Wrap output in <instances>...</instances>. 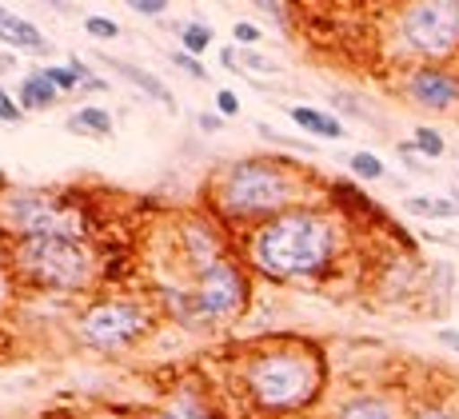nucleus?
<instances>
[{
    "label": "nucleus",
    "instance_id": "obj_15",
    "mask_svg": "<svg viewBox=\"0 0 459 419\" xmlns=\"http://www.w3.org/2000/svg\"><path fill=\"white\" fill-rule=\"evenodd\" d=\"M288 120L299 124L304 132H312V136H320V140H340L343 136V124L335 120L332 112L312 109V104H292V109H288Z\"/></svg>",
    "mask_w": 459,
    "mask_h": 419
},
{
    "label": "nucleus",
    "instance_id": "obj_5",
    "mask_svg": "<svg viewBox=\"0 0 459 419\" xmlns=\"http://www.w3.org/2000/svg\"><path fill=\"white\" fill-rule=\"evenodd\" d=\"M152 308L132 296H100L84 304L73 319L76 340L92 352H128L152 332Z\"/></svg>",
    "mask_w": 459,
    "mask_h": 419
},
{
    "label": "nucleus",
    "instance_id": "obj_36",
    "mask_svg": "<svg viewBox=\"0 0 459 419\" xmlns=\"http://www.w3.org/2000/svg\"><path fill=\"white\" fill-rule=\"evenodd\" d=\"M0 192H4V176H0Z\"/></svg>",
    "mask_w": 459,
    "mask_h": 419
},
{
    "label": "nucleus",
    "instance_id": "obj_27",
    "mask_svg": "<svg viewBox=\"0 0 459 419\" xmlns=\"http://www.w3.org/2000/svg\"><path fill=\"white\" fill-rule=\"evenodd\" d=\"M24 116H29V112L16 104V96H8L4 88H0V120H4V124H21Z\"/></svg>",
    "mask_w": 459,
    "mask_h": 419
},
{
    "label": "nucleus",
    "instance_id": "obj_31",
    "mask_svg": "<svg viewBox=\"0 0 459 419\" xmlns=\"http://www.w3.org/2000/svg\"><path fill=\"white\" fill-rule=\"evenodd\" d=\"M408 419H459L452 407H444V404H428V407H416Z\"/></svg>",
    "mask_w": 459,
    "mask_h": 419
},
{
    "label": "nucleus",
    "instance_id": "obj_18",
    "mask_svg": "<svg viewBox=\"0 0 459 419\" xmlns=\"http://www.w3.org/2000/svg\"><path fill=\"white\" fill-rule=\"evenodd\" d=\"M408 212L420 220H452L459 216V204L444 196H408Z\"/></svg>",
    "mask_w": 459,
    "mask_h": 419
},
{
    "label": "nucleus",
    "instance_id": "obj_9",
    "mask_svg": "<svg viewBox=\"0 0 459 419\" xmlns=\"http://www.w3.org/2000/svg\"><path fill=\"white\" fill-rule=\"evenodd\" d=\"M403 92H408L420 109L447 112L459 104V73H447V68H439V65H423L403 80Z\"/></svg>",
    "mask_w": 459,
    "mask_h": 419
},
{
    "label": "nucleus",
    "instance_id": "obj_7",
    "mask_svg": "<svg viewBox=\"0 0 459 419\" xmlns=\"http://www.w3.org/2000/svg\"><path fill=\"white\" fill-rule=\"evenodd\" d=\"M248 292H252V275L236 256H224V260L208 264L204 272H196L188 284L192 327L236 319L244 308H248Z\"/></svg>",
    "mask_w": 459,
    "mask_h": 419
},
{
    "label": "nucleus",
    "instance_id": "obj_10",
    "mask_svg": "<svg viewBox=\"0 0 459 419\" xmlns=\"http://www.w3.org/2000/svg\"><path fill=\"white\" fill-rule=\"evenodd\" d=\"M0 44H13V48L21 52H32V57H48L52 44L44 40V32L37 29L32 21H24V16H16L13 8L0 4Z\"/></svg>",
    "mask_w": 459,
    "mask_h": 419
},
{
    "label": "nucleus",
    "instance_id": "obj_37",
    "mask_svg": "<svg viewBox=\"0 0 459 419\" xmlns=\"http://www.w3.org/2000/svg\"><path fill=\"white\" fill-rule=\"evenodd\" d=\"M455 196H459V180H455Z\"/></svg>",
    "mask_w": 459,
    "mask_h": 419
},
{
    "label": "nucleus",
    "instance_id": "obj_12",
    "mask_svg": "<svg viewBox=\"0 0 459 419\" xmlns=\"http://www.w3.org/2000/svg\"><path fill=\"white\" fill-rule=\"evenodd\" d=\"M152 419H224V412H220L208 396H200V391L180 388V391H172L160 407H156Z\"/></svg>",
    "mask_w": 459,
    "mask_h": 419
},
{
    "label": "nucleus",
    "instance_id": "obj_29",
    "mask_svg": "<svg viewBox=\"0 0 459 419\" xmlns=\"http://www.w3.org/2000/svg\"><path fill=\"white\" fill-rule=\"evenodd\" d=\"M128 8L140 16H164L172 4H168V0H128Z\"/></svg>",
    "mask_w": 459,
    "mask_h": 419
},
{
    "label": "nucleus",
    "instance_id": "obj_23",
    "mask_svg": "<svg viewBox=\"0 0 459 419\" xmlns=\"http://www.w3.org/2000/svg\"><path fill=\"white\" fill-rule=\"evenodd\" d=\"M411 144H416V153H420V156H428V160H439V156L447 153L444 136H439L436 128H416V140H411Z\"/></svg>",
    "mask_w": 459,
    "mask_h": 419
},
{
    "label": "nucleus",
    "instance_id": "obj_14",
    "mask_svg": "<svg viewBox=\"0 0 459 419\" xmlns=\"http://www.w3.org/2000/svg\"><path fill=\"white\" fill-rule=\"evenodd\" d=\"M220 60H224V68H232L236 76H280V65L272 57H264L260 48H224Z\"/></svg>",
    "mask_w": 459,
    "mask_h": 419
},
{
    "label": "nucleus",
    "instance_id": "obj_30",
    "mask_svg": "<svg viewBox=\"0 0 459 419\" xmlns=\"http://www.w3.org/2000/svg\"><path fill=\"white\" fill-rule=\"evenodd\" d=\"M13 304V267L8 260H0V311Z\"/></svg>",
    "mask_w": 459,
    "mask_h": 419
},
{
    "label": "nucleus",
    "instance_id": "obj_28",
    "mask_svg": "<svg viewBox=\"0 0 459 419\" xmlns=\"http://www.w3.org/2000/svg\"><path fill=\"white\" fill-rule=\"evenodd\" d=\"M216 112L224 116V120H228V116H236V112H240V96H236L232 88H220V92H216Z\"/></svg>",
    "mask_w": 459,
    "mask_h": 419
},
{
    "label": "nucleus",
    "instance_id": "obj_17",
    "mask_svg": "<svg viewBox=\"0 0 459 419\" xmlns=\"http://www.w3.org/2000/svg\"><path fill=\"white\" fill-rule=\"evenodd\" d=\"M68 132L73 136H96V140H108L112 136V116L100 109V104H84L76 116H68Z\"/></svg>",
    "mask_w": 459,
    "mask_h": 419
},
{
    "label": "nucleus",
    "instance_id": "obj_38",
    "mask_svg": "<svg viewBox=\"0 0 459 419\" xmlns=\"http://www.w3.org/2000/svg\"><path fill=\"white\" fill-rule=\"evenodd\" d=\"M304 419H307V415H304Z\"/></svg>",
    "mask_w": 459,
    "mask_h": 419
},
{
    "label": "nucleus",
    "instance_id": "obj_26",
    "mask_svg": "<svg viewBox=\"0 0 459 419\" xmlns=\"http://www.w3.org/2000/svg\"><path fill=\"white\" fill-rule=\"evenodd\" d=\"M172 65L180 68L184 76H192V80H208V68L200 65L196 57H188V52H184V48H176V52H172Z\"/></svg>",
    "mask_w": 459,
    "mask_h": 419
},
{
    "label": "nucleus",
    "instance_id": "obj_33",
    "mask_svg": "<svg viewBox=\"0 0 459 419\" xmlns=\"http://www.w3.org/2000/svg\"><path fill=\"white\" fill-rule=\"evenodd\" d=\"M400 160L411 168V172H428V168H423V160H420V153H416V144H400Z\"/></svg>",
    "mask_w": 459,
    "mask_h": 419
},
{
    "label": "nucleus",
    "instance_id": "obj_21",
    "mask_svg": "<svg viewBox=\"0 0 459 419\" xmlns=\"http://www.w3.org/2000/svg\"><path fill=\"white\" fill-rule=\"evenodd\" d=\"M348 168H351V176H356V180H384V176H387L384 160H379L376 153H351Z\"/></svg>",
    "mask_w": 459,
    "mask_h": 419
},
{
    "label": "nucleus",
    "instance_id": "obj_32",
    "mask_svg": "<svg viewBox=\"0 0 459 419\" xmlns=\"http://www.w3.org/2000/svg\"><path fill=\"white\" fill-rule=\"evenodd\" d=\"M68 68L76 73V80H81V88H88L92 80H100V76H92V65H88L84 57H68Z\"/></svg>",
    "mask_w": 459,
    "mask_h": 419
},
{
    "label": "nucleus",
    "instance_id": "obj_3",
    "mask_svg": "<svg viewBox=\"0 0 459 419\" xmlns=\"http://www.w3.org/2000/svg\"><path fill=\"white\" fill-rule=\"evenodd\" d=\"M307 172L284 156H240L208 184V204L224 228H255L280 212L304 204Z\"/></svg>",
    "mask_w": 459,
    "mask_h": 419
},
{
    "label": "nucleus",
    "instance_id": "obj_20",
    "mask_svg": "<svg viewBox=\"0 0 459 419\" xmlns=\"http://www.w3.org/2000/svg\"><path fill=\"white\" fill-rule=\"evenodd\" d=\"M212 40H216V32H212L204 21H184L180 24V48L188 52V57L200 60V52H208Z\"/></svg>",
    "mask_w": 459,
    "mask_h": 419
},
{
    "label": "nucleus",
    "instance_id": "obj_8",
    "mask_svg": "<svg viewBox=\"0 0 459 419\" xmlns=\"http://www.w3.org/2000/svg\"><path fill=\"white\" fill-rule=\"evenodd\" d=\"M224 224L216 216H184L176 228V244H180V267L188 275L204 272L208 264L228 256V236Z\"/></svg>",
    "mask_w": 459,
    "mask_h": 419
},
{
    "label": "nucleus",
    "instance_id": "obj_24",
    "mask_svg": "<svg viewBox=\"0 0 459 419\" xmlns=\"http://www.w3.org/2000/svg\"><path fill=\"white\" fill-rule=\"evenodd\" d=\"M84 29H88V37H96V40H117L120 37V24L108 21V16H88Z\"/></svg>",
    "mask_w": 459,
    "mask_h": 419
},
{
    "label": "nucleus",
    "instance_id": "obj_1",
    "mask_svg": "<svg viewBox=\"0 0 459 419\" xmlns=\"http://www.w3.org/2000/svg\"><path fill=\"white\" fill-rule=\"evenodd\" d=\"M328 360L307 340H264L236 360V391L264 419H304L324 399Z\"/></svg>",
    "mask_w": 459,
    "mask_h": 419
},
{
    "label": "nucleus",
    "instance_id": "obj_6",
    "mask_svg": "<svg viewBox=\"0 0 459 419\" xmlns=\"http://www.w3.org/2000/svg\"><path fill=\"white\" fill-rule=\"evenodd\" d=\"M395 40L408 57L444 60L459 48V0H420L395 16Z\"/></svg>",
    "mask_w": 459,
    "mask_h": 419
},
{
    "label": "nucleus",
    "instance_id": "obj_25",
    "mask_svg": "<svg viewBox=\"0 0 459 419\" xmlns=\"http://www.w3.org/2000/svg\"><path fill=\"white\" fill-rule=\"evenodd\" d=\"M232 37H236V48H255V44L264 40V32H260V24H252V21H236Z\"/></svg>",
    "mask_w": 459,
    "mask_h": 419
},
{
    "label": "nucleus",
    "instance_id": "obj_16",
    "mask_svg": "<svg viewBox=\"0 0 459 419\" xmlns=\"http://www.w3.org/2000/svg\"><path fill=\"white\" fill-rule=\"evenodd\" d=\"M56 100H60V92L37 73V68L21 76V88H16V104H21L24 112H44V109H52Z\"/></svg>",
    "mask_w": 459,
    "mask_h": 419
},
{
    "label": "nucleus",
    "instance_id": "obj_35",
    "mask_svg": "<svg viewBox=\"0 0 459 419\" xmlns=\"http://www.w3.org/2000/svg\"><path fill=\"white\" fill-rule=\"evenodd\" d=\"M220 128H224V116H220V112H204V116H200V132H220Z\"/></svg>",
    "mask_w": 459,
    "mask_h": 419
},
{
    "label": "nucleus",
    "instance_id": "obj_2",
    "mask_svg": "<svg viewBox=\"0 0 459 419\" xmlns=\"http://www.w3.org/2000/svg\"><path fill=\"white\" fill-rule=\"evenodd\" d=\"M340 256V220L320 204H296L280 216L248 228L244 264L272 284L316 280L332 272Z\"/></svg>",
    "mask_w": 459,
    "mask_h": 419
},
{
    "label": "nucleus",
    "instance_id": "obj_4",
    "mask_svg": "<svg viewBox=\"0 0 459 419\" xmlns=\"http://www.w3.org/2000/svg\"><path fill=\"white\" fill-rule=\"evenodd\" d=\"M8 267L16 280L48 296H81L104 272L92 240L76 236H24L8 244Z\"/></svg>",
    "mask_w": 459,
    "mask_h": 419
},
{
    "label": "nucleus",
    "instance_id": "obj_19",
    "mask_svg": "<svg viewBox=\"0 0 459 419\" xmlns=\"http://www.w3.org/2000/svg\"><path fill=\"white\" fill-rule=\"evenodd\" d=\"M332 200L340 204V208H348V212H364V216H376V220H384V212L376 208L372 200H368L359 188H351V184H343V180H335L332 184Z\"/></svg>",
    "mask_w": 459,
    "mask_h": 419
},
{
    "label": "nucleus",
    "instance_id": "obj_22",
    "mask_svg": "<svg viewBox=\"0 0 459 419\" xmlns=\"http://www.w3.org/2000/svg\"><path fill=\"white\" fill-rule=\"evenodd\" d=\"M37 73L48 80V84L56 88L60 96H65V92H76V88H81V80H76V73H73L68 65H44V68H37Z\"/></svg>",
    "mask_w": 459,
    "mask_h": 419
},
{
    "label": "nucleus",
    "instance_id": "obj_13",
    "mask_svg": "<svg viewBox=\"0 0 459 419\" xmlns=\"http://www.w3.org/2000/svg\"><path fill=\"white\" fill-rule=\"evenodd\" d=\"M104 65H108V68H117V73H120V76H125V80H128V84H136V88H140V92H144V96H152V100H156V104H164V109H168V112H172V109H176V96H172V88H168V84H164V80H160V76L144 73V68L128 65V60H117V57H104Z\"/></svg>",
    "mask_w": 459,
    "mask_h": 419
},
{
    "label": "nucleus",
    "instance_id": "obj_34",
    "mask_svg": "<svg viewBox=\"0 0 459 419\" xmlns=\"http://www.w3.org/2000/svg\"><path fill=\"white\" fill-rule=\"evenodd\" d=\"M436 340L444 344L447 352H455V355H459V327H439V332H436Z\"/></svg>",
    "mask_w": 459,
    "mask_h": 419
},
{
    "label": "nucleus",
    "instance_id": "obj_11",
    "mask_svg": "<svg viewBox=\"0 0 459 419\" xmlns=\"http://www.w3.org/2000/svg\"><path fill=\"white\" fill-rule=\"evenodd\" d=\"M332 419H403V412L395 407L392 396H379V391H359L335 404Z\"/></svg>",
    "mask_w": 459,
    "mask_h": 419
}]
</instances>
